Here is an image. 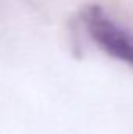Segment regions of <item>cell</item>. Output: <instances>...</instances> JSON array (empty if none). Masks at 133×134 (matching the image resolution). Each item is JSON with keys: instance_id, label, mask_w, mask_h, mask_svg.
I'll use <instances>...</instances> for the list:
<instances>
[{"instance_id": "1", "label": "cell", "mask_w": 133, "mask_h": 134, "mask_svg": "<svg viewBox=\"0 0 133 134\" xmlns=\"http://www.w3.org/2000/svg\"><path fill=\"white\" fill-rule=\"evenodd\" d=\"M83 24L100 50L133 70V33L129 28L116 22L100 6H88L83 11Z\"/></svg>"}]
</instances>
